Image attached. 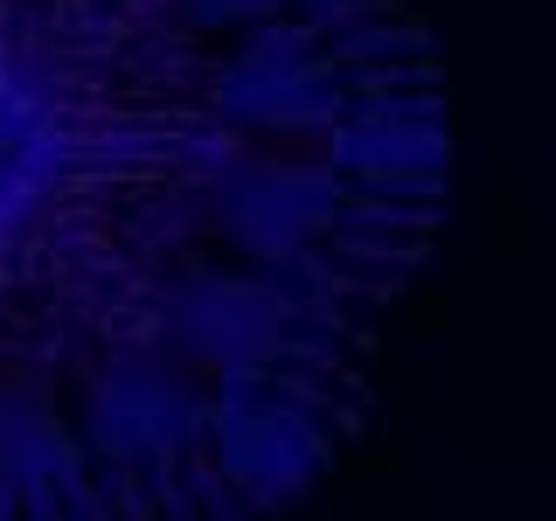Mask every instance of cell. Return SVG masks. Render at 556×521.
Instances as JSON below:
<instances>
[{
	"label": "cell",
	"instance_id": "1",
	"mask_svg": "<svg viewBox=\"0 0 556 521\" xmlns=\"http://www.w3.org/2000/svg\"><path fill=\"white\" fill-rule=\"evenodd\" d=\"M452 208L410 0H0V521H278Z\"/></svg>",
	"mask_w": 556,
	"mask_h": 521
}]
</instances>
